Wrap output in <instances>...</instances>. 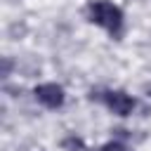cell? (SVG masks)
Instances as JSON below:
<instances>
[{"label":"cell","instance_id":"obj_1","mask_svg":"<svg viewBox=\"0 0 151 151\" xmlns=\"http://www.w3.org/2000/svg\"><path fill=\"white\" fill-rule=\"evenodd\" d=\"M85 14L94 26L104 28L111 38H120L123 35L125 14L116 2H111V0H92V2H87Z\"/></svg>","mask_w":151,"mask_h":151},{"label":"cell","instance_id":"obj_4","mask_svg":"<svg viewBox=\"0 0 151 151\" xmlns=\"http://www.w3.org/2000/svg\"><path fill=\"white\" fill-rule=\"evenodd\" d=\"M61 146H64L66 151H85V142H83L80 137H76V134L66 137V139L61 142Z\"/></svg>","mask_w":151,"mask_h":151},{"label":"cell","instance_id":"obj_2","mask_svg":"<svg viewBox=\"0 0 151 151\" xmlns=\"http://www.w3.org/2000/svg\"><path fill=\"white\" fill-rule=\"evenodd\" d=\"M97 99L113 113V116H120V118H125V116H130L132 111H134V99L125 92V90H104V92H97Z\"/></svg>","mask_w":151,"mask_h":151},{"label":"cell","instance_id":"obj_5","mask_svg":"<svg viewBox=\"0 0 151 151\" xmlns=\"http://www.w3.org/2000/svg\"><path fill=\"white\" fill-rule=\"evenodd\" d=\"M99 151H127V146L120 144V142H109V144H104Z\"/></svg>","mask_w":151,"mask_h":151},{"label":"cell","instance_id":"obj_3","mask_svg":"<svg viewBox=\"0 0 151 151\" xmlns=\"http://www.w3.org/2000/svg\"><path fill=\"white\" fill-rule=\"evenodd\" d=\"M33 94H35V99H38L45 109H61L64 101H66V92H64V87L57 85V83H42V85H38V87L33 90Z\"/></svg>","mask_w":151,"mask_h":151}]
</instances>
